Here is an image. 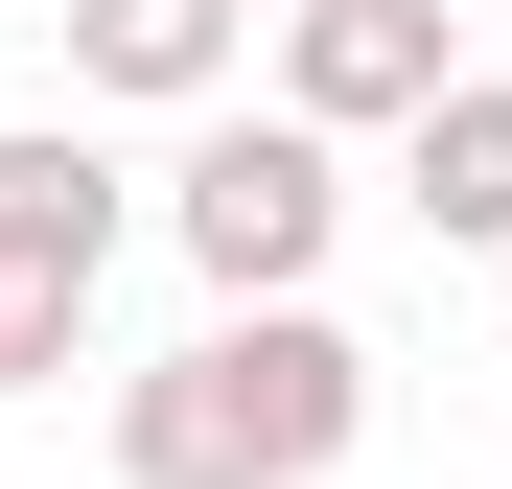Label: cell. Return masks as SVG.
I'll use <instances>...</instances> for the list:
<instances>
[{
	"label": "cell",
	"instance_id": "6da1fadb",
	"mask_svg": "<svg viewBox=\"0 0 512 489\" xmlns=\"http://www.w3.org/2000/svg\"><path fill=\"white\" fill-rule=\"evenodd\" d=\"M373 443V350L326 303H210L187 350L117 373V489H326Z\"/></svg>",
	"mask_w": 512,
	"mask_h": 489
},
{
	"label": "cell",
	"instance_id": "7a4b0ae2",
	"mask_svg": "<svg viewBox=\"0 0 512 489\" xmlns=\"http://www.w3.org/2000/svg\"><path fill=\"white\" fill-rule=\"evenodd\" d=\"M163 233H187V280H210V303H303V280H326V233H350V140H303V117H187Z\"/></svg>",
	"mask_w": 512,
	"mask_h": 489
},
{
	"label": "cell",
	"instance_id": "3957f363",
	"mask_svg": "<svg viewBox=\"0 0 512 489\" xmlns=\"http://www.w3.org/2000/svg\"><path fill=\"white\" fill-rule=\"evenodd\" d=\"M466 70H443V0H303L280 24V117L303 140H419Z\"/></svg>",
	"mask_w": 512,
	"mask_h": 489
},
{
	"label": "cell",
	"instance_id": "277c9868",
	"mask_svg": "<svg viewBox=\"0 0 512 489\" xmlns=\"http://www.w3.org/2000/svg\"><path fill=\"white\" fill-rule=\"evenodd\" d=\"M233 47L256 0H70V94H140V117H233Z\"/></svg>",
	"mask_w": 512,
	"mask_h": 489
},
{
	"label": "cell",
	"instance_id": "5b68a950",
	"mask_svg": "<svg viewBox=\"0 0 512 489\" xmlns=\"http://www.w3.org/2000/svg\"><path fill=\"white\" fill-rule=\"evenodd\" d=\"M117 233H140L117 140H70V117H0V257H47V280H117Z\"/></svg>",
	"mask_w": 512,
	"mask_h": 489
},
{
	"label": "cell",
	"instance_id": "8992f818",
	"mask_svg": "<svg viewBox=\"0 0 512 489\" xmlns=\"http://www.w3.org/2000/svg\"><path fill=\"white\" fill-rule=\"evenodd\" d=\"M396 187H419V233H443V257H512V70H466V94L396 140Z\"/></svg>",
	"mask_w": 512,
	"mask_h": 489
},
{
	"label": "cell",
	"instance_id": "52a82bcc",
	"mask_svg": "<svg viewBox=\"0 0 512 489\" xmlns=\"http://www.w3.org/2000/svg\"><path fill=\"white\" fill-rule=\"evenodd\" d=\"M70 350H94V280H47V257H0V396H47Z\"/></svg>",
	"mask_w": 512,
	"mask_h": 489
},
{
	"label": "cell",
	"instance_id": "ba28073f",
	"mask_svg": "<svg viewBox=\"0 0 512 489\" xmlns=\"http://www.w3.org/2000/svg\"><path fill=\"white\" fill-rule=\"evenodd\" d=\"M280 24H303V0H280Z\"/></svg>",
	"mask_w": 512,
	"mask_h": 489
}]
</instances>
